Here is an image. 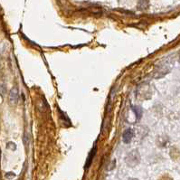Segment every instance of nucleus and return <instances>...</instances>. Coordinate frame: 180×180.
<instances>
[{"mask_svg": "<svg viewBox=\"0 0 180 180\" xmlns=\"http://www.w3.org/2000/svg\"><path fill=\"white\" fill-rule=\"evenodd\" d=\"M126 162L128 164V166L129 167H135L136 165L139 164L140 162V154L138 151L133 150L131 152L129 153V155L126 158Z\"/></svg>", "mask_w": 180, "mask_h": 180, "instance_id": "nucleus-1", "label": "nucleus"}, {"mask_svg": "<svg viewBox=\"0 0 180 180\" xmlns=\"http://www.w3.org/2000/svg\"><path fill=\"white\" fill-rule=\"evenodd\" d=\"M6 177L7 178H14L15 177V174L14 173H7V174H6Z\"/></svg>", "mask_w": 180, "mask_h": 180, "instance_id": "nucleus-10", "label": "nucleus"}, {"mask_svg": "<svg viewBox=\"0 0 180 180\" xmlns=\"http://www.w3.org/2000/svg\"><path fill=\"white\" fill-rule=\"evenodd\" d=\"M132 111H134L135 115H136V119L139 120L141 119L142 114H143V111L142 109L139 107V106H132Z\"/></svg>", "mask_w": 180, "mask_h": 180, "instance_id": "nucleus-5", "label": "nucleus"}, {"mask_svg": "<svg viewBox=\"0 0 180 180\" xmlns=\"http://www.w3.org/2000/svg\"><path fill=\"white\" fill-rule=\"evenodd\" d=\"M23 143H24L25 148H27L28 146H29V144H30V136L28 135L27 132H24V137H23Z\"/></svg>", "mask_w": 180, "mask_h": 180, "instance_id": "nucleus-6", "label": "nucleus"}, {"mask_svg": "<svg viewBox=\"0 0 180 180\" xmlns=\"http://www.w3.org/2000/svg\"><path fill=\"white\" fill-rule=\"evenodd\" d=\"M6 148H9V149H11V150H16V149H17V145H16L14 142L9 141V142H7V144H6Z\"/></svg>", "mask_w": 180, "mask_h": 180, "instance_id": "nucleus-8", "label": "nucleus"}, {"mask_svg": "<svg viewBox=\"0 0 180 180\" xmlns=\"http://www.w3.org/2000/svg\"><path fill=\"white\" fill-rule=\"evenodd\" d=\"M6 85L5 84H0V94L1 96H5L6 94Z\"/></svg>", "mask_w": 180, "mask_h": 180, "instance_id": "nucleus-9", "label": "nucleus"}, {"mask_svg": "<svg viewBox=\"0 0 180 180\" xmlns=\"http://www.w3.org/2000/svg\"><path fill=\"white\" fill-rule=\"evenodd\" d=\"M96 151H97V148L96 147H93L92 149L90 151V153L88 155V158H87V160H86V163H85V168H89L90 166L92 165V160H93L95 155H96Z\"/></svg>", "mask_w": 180, "mask_h": 180, "instance_id": "nucleus-4", "label": "nucleus"}, {"mask_svg": "<svg viewBox=\"0 0 180 180\" xmlns=\"http://www.w3.org/2000/svg\"><path fill=\"white\" fill-rule=\"evenodd\" d=\"M148 0H140V2L138 4V7L140 9H146L148 7Z\"/></svg>", "mask_w": 180, "mask_h": 180, "instance_id": "nucleus-7", "label": "nucleus"}, {"mask_svg": "<svg viewBox=\"0 0 180 180\" xmlns=\"http://www.w3.org/2000/svg\"><path fill=\"white\" fill-rule=\"evenodd\" d=\"M130 180H138V179H134V178H133V179H130Z\"/></svg>", "mask_w": 180, "mask_h": 180, "instance_id": "nucleus-11", "label": "nucleus"}, {"mask_svg": "<svg viewBox=\"0 0 180 180\" xmlns=\"http://www.w3.org/2000/svg\"><path fill=\"white\" fill-rule=\"evenodd\" d=\"M19 99V92L17 87H13L9 92V101L11 104H17Z\"/></svg>", "mask_w": 180, "mask_h": 180, "instance_id": "nucleus-2", "label": "nucleus"}, {"mask_svg": "<svg viewBox=\"0 0 180 180\" xmlns=\"http://www.w3.org/2000/svg\"><path fill=\"white\" fill-rule=\"evenodd\" d=\"M134 137V131L131 129H127L122 135V139H123V142L126 144H129L131 142V140Z\"/></svg>", "mask_w": 180, "mask_h": 180, "instance_id": "nucleus-3", "label": "nucleus"}, {"mask_svg": "<svg viewBox=\"0 0 180 180\" xmlns=\"http://www.w3.org/2000/svg\"><path fill=\"white\" fill-rule=\"evenodd\" d=\"M179 62H180V56H179Z\"/></svg>", "mask_w": 180, "mask_h": 180, "instance_id": "nucleus-12", "label": "nucleus"}]
</instances>
